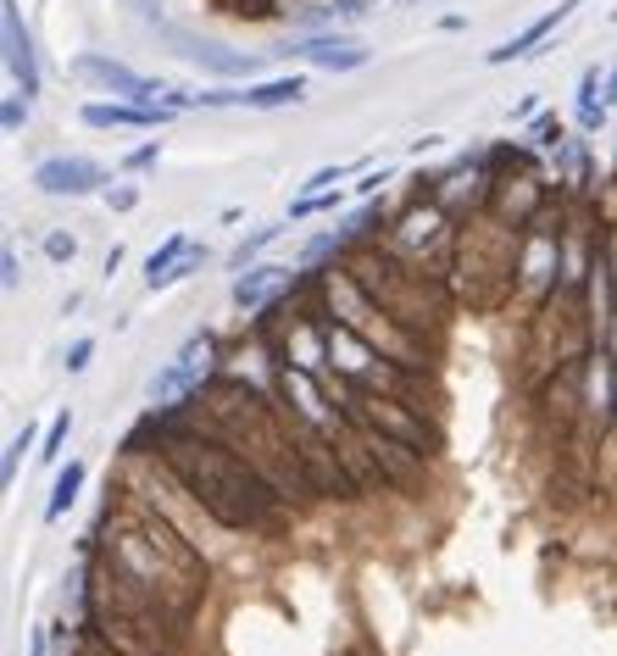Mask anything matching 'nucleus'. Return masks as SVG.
Wrapping results in <instances>:
<instances>
[{
	"mask_svg": "<svg viewBox=\"0 0 617 656\" xmlns=\"http://www.w3.org/2000/svg\"><path fill=\"white\" fill-rule=\"evenodd\" d=\"M151 162H156V146H139V151H128V162H123V167H128V173H139V167H151Z\"/></svg>",
	"mask_w": 617,
	"mask_h": 656,
	"instance_id": "bb28decb",
	"label": "nucleus"
},
{
	"mask_svg": "<svg viewBox=\"0 0 617 656\" xmlns=\"http://www.w3.org/2000/svg\"><path fill=\"white\" fill-rule=\"evenodd\" d=\"M574 7H584V0H574Z\"/></svg>",
	"mask_w": 617,
	"mask_h": 656,
	"instance_id": "7c9ffc66",
	"label": "nucleus"
},
{
	"mask_svg": "<svg viewBox=\"0 0 617 656\" xmlns=\"http://www.w3.org/2000/svg\"><path fill=\"white\" fill-rule=\"evenodd\" d=\"M189 245H196L189 234H173V240H167V245L151 256V267H146V290H162V285H167V273H173V267L189 256Z\"/></svg>",
	"mask_w": 617,
	"mask_h": 656,
	"instance_id": "f8f14e48",
	"label": "nucleus"
},
{
	"mask_svg": "<svg viewBox=\"0 0 617 656\" xmlns=\"http://www.w3.org/2000/svg\"><path fill=\"white\" fill-rule=\"evenodd\" d=\"M335 206H340V195H328V190H323V195H301V201L290 206V223H301V217H312V212H335Z\"/></svg>",
	"mask_w": 617,
	"mask_h": 656,
	"instance_id": "a211bd4d",
	"label": "nucleus"
},
{
	"mask_svg": "<svg viewBox=\"0 0 617 656\" xmlns=\"http://www.w3.org/2000/svg\"><path fill=\"white\" fill-rule=\"evenodd\" d=\"M206 373H212V335H206V328H201V335H189L184 340V351L156 373V379H151V401L167 412V406H178L184 395H196L201 390V379H206Z\"/></svg>",
	"mask_w": 617,
	"mask_h": 656,
	"instance_id": "f03ea898",
	"label": "nucleus"
},
{
	"mask_svg": "<svg viewBox=\"0 0 617 656\" xmlns=\"http://www.w3.org/2000/svg\"><path fill=\"white\" fill-rule=\"evenodd\" d=\"M295 285V273L290 267H245L240 278H234V306L240 312H256V306H267V301H278L284 290Z\"/></svg>",
	"mask_w": 617,
	"mask_h": 656,
	"instance_id": "6e6552de",
	"label": "nucleus"
},
{
	"mask_svg": "<svg viewBox=\"0 0 617 656\" xmlns=\"http://www.w3.org/2000/svg\"><path fill=\"white\" fill-rule=\"evenodd\" d=\"M278 234H284V223H262V228L251 234V240H240V251L228 256V267H240V273H245V267H256V256L278 240Z\"/></svg>",
	"mask_w": 617,
	"mask_h": 656,
	"instance_id": "4468645a",
	"label": "nucleus"
},
{
	"mask_svg": "<svg viewBox=\"0 0 617 656\" xmlns=\"http://www.w3.org/2000/svg\"><path fill=\"white\" fill-rule=\"evenodd\" d=\"M78 73L84 78H95L101 89H112V96H128L134 106H162V96L173 84H162V78H139L134 67H123V62H112V56H78Z\"/></svg>",
	"mask_w": 617,
	"mask_h": 656,
	"instance_id": "20e7f679",
	"label": "nucleus"
},
{
	"mask_svg": "<svg viewBox=\"0 0 617 656\" xmlns=\"http://www.w3.org/2000/svg\"><path fill=\"white\" fill-rule=\"evenodd\" d=\"M201 256H206L201 245H189V256H184V262H178V267L167 273V285H178V278H189V273H196V267H201ZM167 285H162V290H167Z\"/></svg>",
	"mask_w": 617,
	"mask_h": 656,
	"instance_id": "393cba45",
	"label": "nucleus"
},
{
	"mask_svg": "<svg viewBox=\"0 0 617 656\" xmlns=\"http://www.w3.org/2000/svg\"><path fill=\"white\" fill-rule=\"evenodd\" d=\"M606 106H617V67H612V78H606V96H601Z\"/></svg>",
	"mask_w": 617,
	"mask_h": 656,
	"instance_id": "c85d7f7f",
	"label": "nucleus"
},
{
	"mask_svg": "<svg viewBox=\"0 0 617 656\" xmlns=\"http://www.w3.org/2000/svg\"><path fill=\"white\" fill-rule=\"evenodd\" d=\"M306 101V78H267V84H256V89H245V106H256V112H273V106H301Z\"/></svg>",
	"mask_w": 617,
	"mask_h": 656,
	"instance_id": "9b49d317",
	"label": "nucleus"
},
{
	"mask_svg": "<svg viewBox=\"0 0 617 656\" xmlns=\"http://www.w3.org/2000/svg\"><path fill=\"white\" fill-rule=\"evenodd\" d=\"M45 256H51V262H73L78 256V240H73V234H45Z\"/></svg>",
	"mask_w": 617,
	"mask_h": 656,
	"instance_id": "aec40b11",
	"label": "nucleus"
},
{
	"mask_svg": "<svg viewBox=\"0 0 617 656\" xmlns=\"http://www.w3.org/2000/svg\"><path fill=\"white\" fill-rule=\"evenodd\" d=\"M28 656H45V634H34V645H28Z\"/></svg>",
	"mask_w": 617,
	"mask_h": 656,
	"instance_id": "c756f323",
	"label": "nucleus"
},
{
	"mask_svg": "<svg viewBox=\"0 0 617 656\" xmlns=\"http://www.w3.org/2000/svg\"><path fill=\"white\" fill-rule=\"evenodd\" d=\"M312 17H345V23H356V17H367V0H328V7H317Z\"/></svg>",
	"mask_w": 617,
	"mask_h": 656,
	"instance_id": "6ab92c4d",
	"label": "nucleus"
},
{
	"mask_svg": "<svg viewBox=\"0 0 617 656\" xmlns=\"http://www.w3.org/2000/svg\"><path fill=\"white\" fill-rule=\"evenodd\" d=\"M178 106H123V101H89L84 106V123L89 128H156V123H173Z\"/></svg>",
	"mask_w": 617,
	"mask_h": 656,
	"instance_id": "0eeeda50",
	"label": "nucleus"
},
{
	"mask_svg": "<svg viewBox=\"0 0 617 656\" xmlns=\"http://www.w3.org/2000/svg\"><path fill=\"white\" fill-rule=\"evenodd\" d=\"M78 484H84V462H67L62 474H56V490H51V506H45V523H56L62 512L78 501Z\"/></svg>",
	"mask_w": 617,
	"mask_h": 656,
	"instance_id": "ddd939ff",
	"label": "nucleus"
},
{
	"mask_svg": "<svg viewBox=\"0 0 617 656\" xmlns=\"http://www.w3.org/2000/svg\"><path fill=\"white\" fill-rule=\"evenodd\" d=\"M595 84H601V73L590 67V73L579 78V123H584V128H601V117H606V101H595Z\"/></svg>",
	"mask_w": 617,
	"mask_h": 656,
	"instance_id": "2eb2a0df",
	"label": "nucleus"
},
{
	"mask_svg": "<svg viewBox=\"0 0 617 656\" xmlns=\"http://www.w3.org/2000/svg\"><path fill=\"white\" fill-rule=\"evenodd\" d=\"M67 434H73V412H56V424H51V434H45L39 456H45V462H56V456H62V445H67Z\"/></svg>",
	"mask_w": 617,
	"mask_h": 656,
	"instance_id": "dca6fc26",
	"label": "nucleus"
},
{
	"mask_svg": "<svg viewBox=\"0 0 617 656\" xmlns=\"http://www.w3.org/2000/svg\"><path fill=\"white\" fill-rule=\"evenodd\" d=\"M278 51L284 56H301V62H312L323 73H356V67H367V45H356L351 34H312L301 45H278Z\"/></svg>",
	"mask_w": 617,
	"mask_h": 656,
	"instance_id": "423d86ee",
	"label": "nucleus"
},
{
	"mask_svg": "<svg viewBox=\"0 0 617 656\" xmlns=\"http://www.w3.org/2000/svg\"><path fill=\"white\" fill-rule=\"evenodd\" d=\"M28 445H34V429H23V434L7 445V467H0V479H7V484L17 479V462H23V451H28Z\"/></svg>",
	"mask_w": 617,
	"mask_h": 656,
	"instance_id": "412c9836",
	"label": "nucleus"
},
{
	"mask_svg": "<svg viewBox=\"0 0 617 656\" xmlns=\"http://www.w3.org/2000/svg\"><path fill=\"white\" fill-rule=\"evenodd\" d=\"M167 462L184 474L189 495H196L217 523L228 529H251L273 512V490L262 484V474L251 462L228 456V451H206L201 440H167Z\"/></svg>",
	"mask_w": 617,
	"mask_h": 656,
	"instance_id": "f257e3e1",
	"label": "nucleus"
},
{
	"mask_svg": "<svg viewBox=\"0 0 617 656\" xmlns=\"http://www.w3.org/2000/svg\"><path fill=\"white\" fill-rule=\"evenodd\" d=\"M534 146H545V151L562 146V123H556V117H540V123H534Z\"/></svg>",
	"mask_w": 617,
	"mask_h": 656,
	"instance_id": "4be33fe9",
	"label": "nucleus"
},
{
	"mask_svg": "<svg viewBox=\"0 0 617 656\" xmlns=\"http://www.w3.org/2000/svg\"><path fill=\"white\" fill-rule=\"evenodd\" d=\"M89 356H95V340H78V345L67 351V373H84V367H89Z\"/></svg>",
	"mask_w": 617,
	"mask_h": 656,
	"instance_id": "a878e982",
	"label": "nucleus"
},
{
	"mask_svg": "<svg viewBox=\"0 0 617 656\" xmlns=\"http://www.w3.org/2000/svg\"><path fill=\"white\" fill-rule=\"evenodd\" d=\"M0 278H7V290H17V251L0 256Z\"/></svg>",
	"mask_w": 617,
	"mask_h": 656,
	"instance_id": "cd10ccee",
	"label": "nucleus"
},
{
	"mask_svg": "<svg viewBox=\"0 0 617 656\" xmlns=\"http://www.w3.org/2000/svg\"><path fill=\"white\" fill-rule=\"evenodd\" d=\"M0 34H7V73L17 84V96L34 101L39 96V62H34V39L23 28V7H17V0H0Z\"/></svg>",
	"mask_w": 617,
	"mask_h": 656,
	"instance_id": "39448f33",
	"label": "nucleus"
},
{
	"mask_svg": "<svg viewBox=\"0 0 617 656\" xmlns=\"http://www.w3.org/2000/svg\"><path fill=\"white\" fill-rule=\"evenodd\" d=\"M178 51L196 62V67H212V73H228V78H251L256 73V56H240V51H217V45H196V39H184Z\"/></svg>",
	"mask_w": 617,
	"mask_h": 656,
	"instance_id": "9d476101",
	"label": "nucleus"
},
{
	"mask_svg": "<svg viewBox=\"0 0 617 656\" xmlns=\"http://www.w3.org/2000/svg\"><path fill=\"white\" fill-rule=\"evenodd\" d=\"M340 245H345V228H340V234H323V240H312V245H306L301 267H317V262H328V256H335Z\"/></svg>",
	"mask_w": 617,
	"mask_h": 656,
	"instance_id": "f3484780",
	"label": "nucleus"
},
{
	"mask_svg": "<svg viewBox=\"0 0 617 656\" xmlns=\"http://www.w3.org/2000/svg\"><path fill=\"white\" fill-rule=\"evenodd\" d=\"M0 123H7V134H17V128L28 123V101H17V96H12L7 106H0Z\"/></svg>",
	"mask_w": 617,
	"mask_h": 656,
	"instance_id": "5701e85b",
	"label": "nucleus"
},
{
	"mask_svg": "<svg viewBox=\"0 0 617 656\" xmlns=\"http://www.w3.org/2000/svg\"><path fill=\"white\" fill-rule=\"evenodd\" d=\"M567 12H579V7H574V0H562V7H556V12H545V17H534V23H529L524 34H512L506 45H495V51H490L484 62H490V67H506V62H517V56H534V51H540V39H545V34H556V23H562Z\"/></svg>",
	"mask_w": 617,
	"mask_h": 656,
	"instance_id": "1a4fd4ad",
	"label": "nucleus"
},
{
	"mask_svg": "<svg viewBox=\"0 0 617 656\" xmlns=\"http://www.w3.org/2000/svg\"><path fill=\"white\" fill-rule=\"evenodd\" d=\"M106 201H112V212H134L139 206V190H134V184H117V190H106Z\"/></svg>",
	"mask_w": 617,
	"mask_h": 656,
	"instance_id": "b1692460",
	"label": "nucleus"
},
{
	"mask_svg": "<svg viewBox=\"0 0 617 656\" xmlns=\"http://www.w3.org/2000/svg\"><path fill=\"white\" fill-rule=\"evenodd\" d=\"M106 167L101 162H89V156H45L39 167H34V184L45 195H67V201H78V195H95V190H106Z\"/></svg>",
	"mask_w": 617,
	"mask_h": 656,
	"instance_id": "7ed1b4c3",
	"label": "nucleus"
}]
</instances>
